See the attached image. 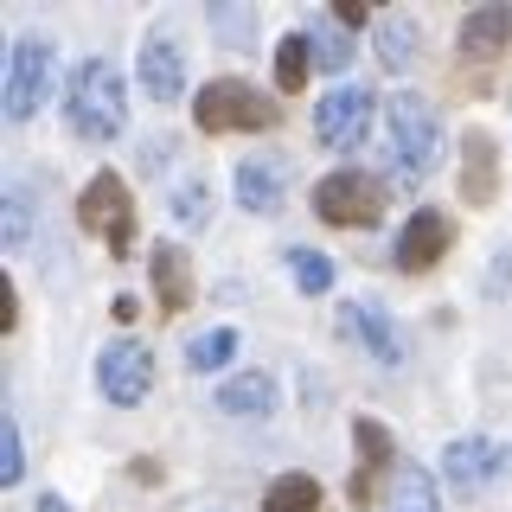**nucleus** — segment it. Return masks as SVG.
Masks as SVG:
<instances>
[{
    "instance_id": "1",
    "label": "nucleus",
    "mask_w": 512,
    "mask_h": 512,
    "mask_svg": "<svg viewBox=\"0 0 512 512\" xmlns=\"http://www.w3.org/2000/svg\"><path fill=\"white\" fill-rule=\"evenodd\" d=\"M64 122L84 141H116L122 135L128 128V90H122L116 64H103V58L77 64L71 84H64Z\"/></svg>"
},
{
    "instance_id": "2",
    "label": "nucleus",
    "mask_w": 512,
    "mask_h": 512,
    "mask_svg": "<svg viewBox=\"0 0 512 512\" xmlns=\"http://www.w3.org/2000/svg\"><path fill=\"white\" fill-rule=\"evenodd\" d=\"M192 122L205 135H256V128H276L282 109L256 84H244V77H212V84L192 96Z\"/></svg>"
},
{
    "instance_id": "3",
    "label": "nucleus",
    "mask_w": 512,
    "mask_h": 512,
    "mask_svg": "<svg viewBox=\"0 0 512 512\" xmlns=\"http://www.w3.org/2000/svg\"><path fill=\"white\" fill-rule=\"evenodd\" d=\"M52 84H58L52 39H39V32L13 39V52H7V122H32V116H39V103L52 96Z\"/></svg>"
},
{
    "instance_id": "4",
    "label": "nucleus",
    "mask_w": 512,
    "mask_h": 512,
    "mask_svg": "<svg viewBox=\"0 0 512 512\" xmlns=\"http://www.w3.org/2000/svg\"><path fill=\"white\" fill-rule=\"evenodd\" d=\"M314 212L327 224H346V231H372L384 218V186L365 167H340L314 186Z\"/></svg>"
},
{
    "instance_id": "5",
    "label": "nucleus",
    "mask_w": 512,
    "mask_h": 512,
    "mask_svg": "<svg viewBox=\"0 0 512 512\" xmlns=\"http://www.w3.org/2000/svg\"><path fill=\"white\" fill-rule=\"evenodd\" d=\"M77 224H84L90 237H103L109 256H122L135 244V199H128V180L122 173H96L84 186V199H77Z\"/></svg>"
},
{
    "instance_id": "6",
    "label": "nucleus",
    "mask_w": 512,
    "mask_h": 512,
    "mask_svg": "<svg viewBox=\"0 0 512 512\" xmlns=\"http://www.w3.org/2000/svg\"><path fill=\"white\" fill-rule=\"evenodd\" d=\"M391 141H397V167H404L410 180H429V173H436L442 128H436V109H429L416 90H404L391 103Z\"/></svg>"
},
{
    "instance_id": "7",
    "label": "nucleus",
    "mask_w": 512,
    "mask_h": 512,
    "mask_svg": "<svg viewBox=\"0 0 512 512\" xmlns=\"http://www.w3.org/2000/svg\"><path fill=\"white\" fill-rule=\"evenodd\" d=\"M372 90L365 84H340L333 96H320L314 103V141L320 148H340V154H352V148H365V128H372Z\"/></svg>"
},
{
    "instance_id": "8",
    "label": "nucleus",
    "mask_w": 512,
    "mask_h": 512,
    "mask_svg": "<svg viewBox=\"0 0 512 512\" xmlns=\"http://www.w3.org/2000/svg\"><path fill=\"white\" fill-rule=\"evenodd\" d=\"M96 391L109 397V404H141V397L154 391V352L141 346V340H122V346H109L103 359H96Z\"/></svg>"
},
{
    "instance_id": "9",
    "label": "nucleus",
    "mask_w": 512,
    "mask_h": 512,
    "mask_svg": "<svg viewBox=\"0 0 512 512\" xmlns=\"http://www.w3.org/2000/svg\"><path fill=\"white\" fill-rule=\"evenodd\" d=\"M448 244H455V218L423 205V212H410V224L397 231V269H404V276H423V269H436L448 256Z\"/></svg>"
},
{
    "instance_id": "10",
    "label": "nucleus",
    "mask_w": 512,
    "mask_h": 512,
    "mask_svg": "<svg viewBox=\"0 0 512 512\" xmlns=\"http://www.w3.org/2000/svg\"><path fill=\"white\" fill-rule=\"evenodd\" d=\"M384 468H391V429L372 423V416H359V423H352V480H346V500L352 506H372Z\"/></svg>"
},
{
    "instance_id": "11",
    "label": "nucleus",
    "mask_w": 512,
    "mask_h": 512,
    "mask_svg": "<svg viewBox=\"0 0 512 512\" xmlns=\"http://www.w3.org/2000/svg\"><path fill=\"white\" fill-rule=\"evenodd\" d=\"M135 77H141V90H148L154 103H180V90H186V58H180V39H173L167 26H154L148 39H141Z\"/></svg>"
},
{
    "instance_id": "12",
    "label": "nucleus",
    "mask_w": 512,
    "mask_h": 512,
    "mask_svg": "<svg viewBox=\"0 0 512 512\" xmlns=\"http://www.w3.org/2000/svg\"><path fill=\"white\" fill-rule=\"evenodd\" d=\"M282 199H288V160L276 154H250V160H237V205L244 212H282Z\"/></svg>"
},
{
    "instance_id": "13",
    "label": "nucleus",
    "mask_w": 512,
    "mask_h": 512,
    "mask_svg": "<svg viewBox=\"0 0 512 512\" xmlns=\"http://www.w3.org/2000/svg\"><path fill=\"white\" fill-rule=\"evenodd\" d=\"M340 320H346V333L359 340L372 359L384 365V372H397L404 365V340H397V327H391V314L378 308V301H346L340 308Z\"/></svg>"
},
{
    "instance_id": "14",
    "label": "nucleus",
    "mask_w": 512,
    "mask_h": 512,
    "mask_svg": "<svg viewBox=\"0 0 512 512\" xmlns=\"http://www.w3.org/2000/svg\"><path fill=\"white\" fill-rule=\"evenodd\" d=\"M461 199L468 205L500 199V141L487 128H468V141H461Z\"/></svg>"
},
{
    "instance_id": "15",
    "label": "nucleus",
    "mask_w": 512,
    "mask_h": 512,
    "mask_svg": "<svg viewBox=\"0 0 512 512\" xmlns=\"http://www.w3.org/2000/svg\"><path fill=\"white\" fill-rule=\"evenodd\" d=\"M148 276H154V301H160V314H186V308H192V256H186L180 244H154Z\"/></svg>"
},
{
    "instance_id": "16",
    "label": "nucleus",
    "mask_w": 512,
    "mask_h": 512,
    "mask_svg": "<svg viewBox=\"0 0 512 512\" xmlns=\"http://www.w3.org/2000/svg\"><path fill=\"white\" fill-rule=\"evenodd\" d=\"M493 461L500 455H493L487 436H461V442H448V455H442V480L455 493H480L493 480Z\"/></svg>"
},
{
    "instance_id": "17",
    "label": "nucleus",
    "mask_w": 512,
    "mask_h": 512,
    "mask_svg": "<svg viewBox=\"0 0 512 512\" xmlns=\"http://www.w3.org/2000/svg\"><path fill=\"white\" fill-rule=\"evenodd\" d=\"M506 45H512V7H474L461 20V58L493 64V58H506Z\"/></svg>"
},
{
    "instance_id": "18",
    "label": "nucleus",
    "mask_w": 512,
    "mask_h": 512,
    "mask_svg": "<svg viewBox=\"0 0 512 512\" xmlns=\"http://www.w3.org/2000/svg\"><path fill=\"white\" fill-rule=\"evenodd\" d=\"M218 410L224 416H269V410H276V378H269V372L224 378L218 384Z\"/></svg>"
},
{
    "instance_id": "19",
    "label": "nucleus",
    "mask_w": 512,
    "mask_h": 512,
    "mask_svg": "<svg viewBox=\"0 0 512 512\" xmlns=\"http://www.w3.org/2000/svg\"><path fill=\"white\" fill-rule=\"evenodd\" d=\"M416 52H423V26H416L410 13H384L378 20V58L391 64V71H410Z\"/></svg>"
},
{
    "instance_id": "20",
    "label": "nucleus",
    "mask_w": 512,
    "mask_h": 512,
    "mask_svg": "<svg viewBox=\"0 0 512 512\" xmlns=\"http://www.w3.org/2000/svg\"><path fill=\"white\" fill-rule=\"evenodd\" d=\"M308 71H314L308 32H288V39L276 45V84H282V96H301V90H308Z\"/></svg>"
},
{
    "instance_id": "21",
    "label": "nucleus",
    "mask_w": 512,
    "mask_h": 512,
    "mask_svg": "<svg viewBox=\"0 0 512 512\" xmlns=\"http://www.w3.org/2000/svg\"><path fill=\"white\" fill-rule=\"evenodd\" d=\"M263 512H320V480H314V474H282V480H269Z\"/></svg>"
},
{
    "instance_id": "22",
    "label": "nucleus",
    "mask_w": 512,
    "mask_h": 512,
    "mask_svg": "<svg viewBox=\"0 0 512 512\" xmlns=\"http://www.w3.org/2000/svg\"><path fill=\"white\" fill-rule=\"evenodd\" d=\"M231 352H237V333L212 327V333H199V340H186V365L192 372H218V365H231Z\"/></svg>"
},
{
    "instance_id": "23",
    "label": "nucleus",
    "mask_w": 512,
    "mask_h": 512,
    "mask_svg": "<svg viewBox=\"0 0 512 512\" xmlns=\"http://www.w3.org/2000/svg\"><path fill=\"white\" fill-rule=\"evenodd\" d=\"M391 512H442L436 506V480H429L423 468H404L391 487Z\"/></svg>"
},
{
    "instance_id": "24",
    "label": "nucleus",
    "mask_w": 512,
    "mask_h": 512,
    "mask_svg": "<svg viewBox=\"0 0 512 512\" xmlns=\"http://www.w3.org/2000/svg\"><path fill=\"white\" fill-rule=\"evenodd\" d=\"M288 276H295L301 295H327V288H333V256H320V250H288Z\"/></svg>"
},
{
    "instance_id": "25",
    "label": "nucleus",
    "mask_w": 512,
    "mask_h": 512,
    "mask_svg": "<svg viewBox=\"0 0 512 512\" xmlns=\"http://www.w3.org/2000/svg\"><path fill=\"white\" fill-rule=\"evenodd\" d=\"M308 45H314V64H320V71H346V64H352L346 26H314V32H308Z\"/></svg>"
},
{
    "instance_id": "26",
    "label": "nucleus",
    "mask_w": 512,
    "mask_h": 512,
    "mask_svg": "<svg viewBox=\"0 0 512 512\" xmlns=\"http://www.w3.org/2000/svg\"><path fill=\"white\" fill-rule=\"evenodd\" d=\"M26 474V448H20V423L13 416H0V487H13V480Z\"/></svg>"
},
{
    "instance_id": "27",
    "label": "nucleus",
    "mask_w": 512,
    "mask_h": 512,
    "mask_svg": "<svg viewBox=\"0 0 512 512\" xmlns=\"http://www.w3.org/2000/svg\"><path fill=\"white\" fill-rule=\"evenodd\" d=\"M205 212H212V192H205V186H186L180 199H173V218H180L186 231H199V224H205Z\"/></svg>"
},
{
    "instance_id": "28",
    "label": "nucleus",
    "mask_w": 512,
    "mask_h": 512,
    "mask_svg": "<svg viewBox=\"0 0 512 512\" xmlns=\"http://www.w3.org/2000/svg\"><path fill=\"white\" fill-rule=\"evenodd\" d=\"M7 237H13V244L26 237V192H20V186L7 192Z\"/></svg>"
},
{
    "instance_id": "29",
    "label": "nucleus",
    "mask_w": 512,
    "mask_h": 512,
    "mask_svg": "<svg viewBox=\"0 0 512 512\" xmlns=\"http://www.w3.org/2000/svg\"><path fill=\"white\" fill-rule=\"evenodd\" d=\"M13 320H20V295H13V282L0 276V333H13Z\"/></svg>"
},
{
    "instance_id": "30",
    "label": "nucleus",
    "mask_w": 512,
    "mask_h": 512,
    "mask_svg": "<svg viewBox=\"0 0 512 512\" xmlns=\"http://www.w3.org/2000/svg\"><path fill=\"white\" fill-rule=\"evenodd\" d=\"M333 20H340V26L352 32V26H365V20H372V7H359V0H340V7H333Z\"/></svg>"
},
{
    "instance_id": "31",
    "label": "nucleus",
    "mask_w": 512,
    "mask_h": 512,
    "mask_svg": "<svg viewBox=\"0 0 512 512\" xmlns=\"http://www.w3.org/2000/svg\"><path fill=\"white\" fill-rule=\"evenodd\" d=\"M32 512H71V506H64L58 493H39V506H32Z\"/></svg>"
}]
</instances>
